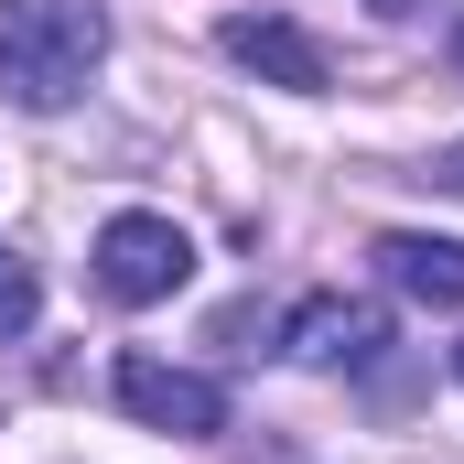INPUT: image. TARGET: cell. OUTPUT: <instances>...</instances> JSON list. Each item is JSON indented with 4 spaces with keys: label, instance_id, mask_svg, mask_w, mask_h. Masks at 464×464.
Here are the masks:
<instances>
[{
    "label": "cell",
    "instance_id": "6da1fadb",
    "mask_svg": "<svg viewBox=\"0 0 464 464\" xmlns=\"http://www.w3.org/2000/svg\"><path fill=\"white\" fill-rule=\"evenodd\" d=\"M109 54V11L98 0H11L0 11V98L11 109H65Z\"/></svg>",
    "mask_w": 464,
    "mask_h": 464
},
{
    "label": "cell",
    "instance_id": "7a4b0ae2",
    "mask_svg": "<svg viewBox=\"0 0 464 464\" xmlns=\"http://www.w3.org/2000/svg\"><path fill=\"white\" fill-rule=\"evenodd\" d=\"M184 270H195V237L173 217H151V206H130V217L98 227V292L109 303H173Z\"/></svg>",
    "mask_w": 464,
    "mask_h": 464
},
{
    "label": "cell",
    "instance_id": "3957f363",
    "mask_svg": "<svg viewBox=\"0 0 464 464\" xmlns=\"http://www.w3.org/2000/svg\"><path fill=\"white\" fill-rule=\"evenodd\" d=\"M119 411L140 421V432H173V443H206V432H227V389L206 378V367H173V356H119Z\"/></svg>",
    "mask_w": 464,
    "mask_h": 464
},
{
    "label": "cell",
    "instance_id": "277c9868",
    "mask_svg": "<svg viewBox=\"0 0 464 464\" xmlns=\"http://www.w3.org/2000/svg\"><path fill=\"white\" fill-rule=\"evenodd\" d=\"M217 44H227L248 76H270V87H292V98H324L335 87V65H324V44L303 33V22H281V11H227L217 22Z\"/></svg>",
    "mask_w": 464,
    "mask_h": 464
},
{
    "label": "cell",
    "instance_id": "5b68a950",
    "mask_svg": "<svg viewBox=\"0 0 464 464\" xmlns=\"http://www.w3.org/2000/svg\"><path fill=\"white\" fill-rule=\"evenodd\" d=\"M378 346H389L378 303H346V292H314V303L292 314V356H303V367H367Z\"/></svg>",
    "mask_w": 464,
    "mask_h": 464
},
{
    "label": "cell",
    "instance_id": "8992f818",
    "mask_svg": "<svg viewBox=\"0 0 464 464\" xmlns=\"http://www.w3.org/2000/svg\"><path fill=\"white\" fill-rule=\"evenodd\" d=\"M378 270H389L411 303L464 314V248H454V237H378Z\"/></svg>",
    "mask_w": 464,
    "mask_h": 464
},
{
    "label": "cell",
    "instance_id": "52a82bcc",
    "mask_svg": "<svg viewBox=\"0 0 464 464\" xmlns=\"http://www.w3.org/2000/svg\"><path fill=\"white\" fill-rule=\"evenodd\" d=\"M33 314H44V281L22 248H0V335H33Z\"/></svg>",
    "mask_w": 464,
    "mask_h": 464
},
{
    "label": "cell",
    "instance_id": "ba28073f",
    "mask_svg": "<svg viewBox=\"0 0 464 464\" xmlns=\"http://www.w3.org/2000/svg\"><path fill=\"white\" fill-rule=\"evenodd\" d=\"M421 184H443V195H464V140H443V151H432V173H421Z\"/></svg>",
    "mask_w": 464,
    "mask_h": 464
},
{
    "label": "cell",
    "instance_id": "9c48e42d",
    "mask_svg": "<svg viewBox=\"0 0 464 464\" xmlns=\"http://www.w3.org/2000/svg\"><path fill=\"white\" fill-rule=\"evenodd\" d=\"M367 11H389V22H411V11H432V0H367Z\"/></svg>",
    "mask_w": 464,
    "mask_h": 464
},
{
    "label": "cell",
    "instance_id": "30bf717a",
    "mask_svg": "<svg viewBox=\"0 0 464 464\" xmlns=\"http://www.w3.org/2000/svg\"><path fill=\"white\" fill-rule=\"evenodd\" d=\"M454 76H464V33H454Z\"/></svg>",
    "mask_w": 464,
    "mask_h": 464
},
{
    "label": "cell",
    "instance_id": "8fae6325",
    "mask_svg": "<svg viewBox=\"0 0 464 464\" xmlns=\"http://www.w3.org/2000/svg\"><path fill=\"white\" fill-rule=\"evenodd\" d=\"M454 367H464V346H454Z\"/></svg>",
    "mask_w": 464,
    "mask_h": 464
}]
</instances>
